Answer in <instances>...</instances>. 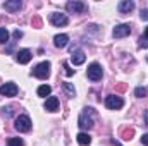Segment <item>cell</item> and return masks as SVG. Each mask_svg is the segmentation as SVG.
I'll return each instance as SVG.
<instances>
[{
    "instance_id": "7",
    "label": "cell",
    "mask_w": 148,
    "mask_h": 146,
    "mask_svg": "<svg viewBox=\"0 0 148 146\" xmlns=\"http://www.w3.org/2000/svg\"><path fill=\"white\" fill-rule=\"evenodd\" d=\"M50 21H52V24H53V26H57V28L66 26V24L69 23L67 16H66V14H62V12H53V14L50 16Z\"/></svg>"
},
{
    "instance_id": "18",
    "label": "cell",
    "mask_w": 148,
    "mask_h": 146,
    "mask_svg": "<svg viewBox=\"0 0 148 146\" xmlns=\"http://www.w3.org/2000/svg\"><path fill=\"white\" fill-rule=\"evenodd\" d=\"M50 93H52V88H50L48 84H41V86L38 88V96H45V98H47Z\"/></svg>"
},
{
    "instance_id": "13",
    "label": "cell",
    "mask_w": 148,
    "mask_h": 146,
    "mask_svg": "<svg viewBox=\"0 0 148 146\" xmlns=\"http://www.w3.org/2000/svg\"><path fill=\"white\" fill-rule=\"evenodd\" d=\"M21 7H23V2L21 0H9V2L3 3V9L9 10V12H17Z\"/></svg>"
},
{
    "instance_id": "5",
    "label": "cell",
    "mask_w": 148,
    "mask_h": 146,
    "mask_svg": "<svg viewBox=\"0 0 148 146\" xmlns=\"http://www.w3.org/2000/svg\"><path fill=\"white\" fill-rule=\"evenodd\" d=\"M105 105H107V108H110V110H119L124 107V100L121 96H117V95H109L105 98Z\"/></svg>"
},
{
    "instance_id": "15",
    "label": "cell",
    "mask_w": 148,
    "mask_h": 146,
    "mask_svg": "<svg viewBox=\"0 0 148 146\" xmlns=\"http://www.w3.org/2000/svg\"><path fill=\"white\" fill-rule=\"evenodd\" d=\"M67 41H69V36H67V35H57V36L53 38V43H55L57 48L67 46Z\"/></svg>"
},
{
    "instance_id": "22",
    "label": "cell",
    "mask_w": 148,
    "mask_h": 146,
    "mask_svg": "<svg viewBox=\"0 0 148 146\" xmlns=\"http://www.w3.org/2000/svg\"><path fill=\"white\" fill-rule=\"evenodd\" d=\"M134 95H136L138 98H143V96L147 95V88H143V86H138V88L134 89Z\"/></svg>"
},
{
    "instance_id": "4",
    "label": "cell",
    "mask_w": 148,
    "mask_h": 146,
    "mask_svg": "<svg viewBox=\"0 0 148 146\" xmlns=\"http://www.w3.org/2000/svg\"><path fill=\"white\" fill-rule=\"evenodd\" d=\"M66 9L69 10V12H73V14H83V12H86L88 10V5L84 3V2H79V0H71V2H67L66 3Z\"/></svg>"
},
{
    "instance_id": "19",
    "label": "cell",
    "mask_w": 148,
    "mask_h": 146,
    "mask_svg": "<svg viewBox=\"0 0 148 146\" xmlns=\"http://www.w3.org/2000/svg\"><path fill=\"white\" fill-rule=\"evenodd\" d=\"M7 145L9 146H24V141H23L21 138H10V139L7 141Z\"/></svg>"
},
{
    "instance_id": "23",
    "label": "cell",
    "mask_w": 148,
    "mask_h": 146,
    "mask_svg": "<svg viewBox=\"0 0 148 146\" xmlns=\"http://www.w3.org/2000/svg\"><path fill=\"white\" fill-rule=\"evenodd\" d=\"M138 45H140V48H148V38L147 36H141Z\"/></svg>"
},
{
    "instance_id": "25",
    "label": "cell",
    "mask_w": 148,
    "mask_h": 146,
    "mask_svg": "<svg viewBox=\"0 0 148 146\" xmlns=\"http://www.w3.org/2000/svg\"><path fill=\"white\" fill-rule=\"evenodd\" d=\"M64 69H66V76H73V74H74V71L69 67V64H67V62H64Z\"/></svg>"
},
{
    "instance_id": "31",
    "label": "cell",
    "mask_w": 148,
    "mask_h": 146,
    "mask_svg": "<svg viewBox=\"0 0 148 146\" xmlns=\"http://www.w3.org/2000/svg\"><path fill=\"white\" fill-rule=\"evenodd\" d=\"M145 36L148 38V28H147V29H145Z\"/></svg>"
},
{
    "instance_id": "2",
    "label": "cell",
    "mask_w": 148,
    "mask_h": 146,
    "mask_svg": "<svg viewBox=\"0 0 148 146\" xmlns=\"http://www.w3.org/2000/svg\"><path fill=\"white\" fill-rule=\"evenodd\" d=\"M14 127H16L19 132H28V131L31 129V119H29L28 115H19V117L16 119Z\"/></svg>"
},
{
    "instance_id": "10",
    "label": "cell",
    "mask_w": 148,
    "mask_h": 146,
    "mask_svg": "<svg viewBox=\"0 0 148 146\" xmlns=\"http://www.w3.org/2000/svg\"><path fill=\"white\" fill-rule=\"evenodd\" d=\"M31 50H28V48H24V50H19L17 53H16V60L19 62V64H28L29 60H31Z\"/></svg>"
},
{
    "instance_id": "3",
    "label": "cell",
    "mask_w": 148,
    "mask_h": 146,
    "mask_svg": "<svg viewBox=\"0 0 148 146\" xmlns=\"http://www.w3.org/2000/svg\"><path fill=\"white\" fill-rule=\"evenodd\" d=\"M33 76L38 79H47L50 76V62H41L33 69Z\"/></svg>"
},
{
    "instance_id": "8",
    "label": "cell",
    "mask_w": 148,
    "mask_h": 146,
    "mask_svg": "<svg viewBox=\"0 0 148 146\" xmlns=\"http://www.w3.org/2000/svg\"><path fill=\"white\" fill-rule=\"evenodd\" d=\"M17 91L19 89H17V86L14 83H5V84L0 86V95L2 96H16Z\"/></svg>"
},
{
    "instance_id": "26",
    "label": "cell",
    "mask_w": 148,
    "mask_h": 146,
    "mask_svg": "<svg viewBox=\"0 0 148 146\" xmlns=\"http://www.w3.org/2000/svg\"><path fill=\"white\" fill-rule=\"evenodd\" d=\"M140 16H141L143 21H148V9H141V14Z\"/></svg>"
},
{
    "instance_id": "29",
    "label": "cell",
    "mask_w": 148,
    "mask_h": 146,
    "mask_svg": "<svg viewBox=\"0 0 148 146\" xmlns=\"http://www.w3.org/2000/svg\"><path fill=\"white\" fill-rule=\"evenodd\" d=\"M143 115H145V126H148V110L143 113Z\"/></svg>"
},
{
    "instance_id": "17",
    "label": "cell",
    "mask_w": 148,
    "mask_h": 146,
    "mask_svg": "<svg viewBox=\"0 0 148 146\" xmlns=\"http://www.w3.org/2000/svg\"><path fill=\"white\" fill-rule=\"evenodd\" d=\"M62 88H64V91H66V95H67L69 98H74V96H76V89H74V86L71 83H64Z\"/></svg>"
},
{
    "instance_id": "24",
    "label": "cell",
    "mask_w": 148,
    "mask_h": 146,
    "mask_svg": "<svg viewBox=\"0 0 148 146\" xmlns=\"http://www.w3.org/2000/svg\"><path fill=\"white\" fill-rule=\"evenodd\" d=\"M2 115H3V117H10V115H12V108H10V107L5 108V107H3V108H2Z\"/></svg>"
},
{
    "instance_id": "28",
    "label": "cell",
    "mask_w": 148,
    "mask_h": 146,
    "mask_svg": "<svg viewBox=\"0 0 148 146\" xmlns=\"http://www.w3.org/2000/svg\"><path fill=\"white\" fill-rule=\"evenodd\" d=\"M21 36H23V31H19V29H16V31H14V38H16V40H19Z\"/></svg>"
},
{
    "instance_id": "12",
    "label": "cell",
    "mask_w": 148,
    "mask_h": 146,
    "mask_svg": "<svg viewBox=\"0 0 148 146\" xmlns=\"http://www.w3.org/2000/svg\"><path fill=\"white\" fill-rule=\"evenodd\" d=\"M45 110L48 112H57L59 110V98L57 96H48L45 102Z\"/></svg>"
},
{
    "instance_id": "27",
    "label": "cell",
    "mask_w": 148,
    "mask_h": 146,
    "mask_svg": "<svg viewBox=\"0 0 148 146\" xmlns=\"http://www.w3.org/2000/svg\"><path fill=\"white\" fill-rule=\"evenodd\" d=\"M141 143L145 146H148V134H143V136H141Z\"/></svg>"
},
{
    "instance_id": "6",
    "label": "cell",
    "mask_w": 148,
    "mask_h": 146,
    "mask_svg": "<svg viewBox=\"0 0 148 146\" xmlns=\"http://www.w3.org/2000/svg\"><path fill=\"white\" fill-rule=\"evenodd\" d=\"M102 76H103V71H102V65H100V64L93 62V64L88 67V79H91V81H100Z\"/></svg>"
},
{
    "instance_id": "21",
    "label": "cell",
    "mask_w": 148,
    "mask_h": 146,
    "mask_svg": "<svg viewBox=\"0 0 148 146\" xmlns=\"http://www.w3.org/2000/svg\"><path fill=\"white\" fill-rule=\"evenodd\" d=\"M133 134H134V129H124V131H122V139L129 141V139L133 138Z\"/></svg>"
},
{
    "instance_id": "9",
    "label": "cell",
    "mask_w": 148,
    "mask_h": 146,
    "mask_svg": "<svg viewBox=\"0 0 148 146\" xmlns=\"http://www.w3.org/2000/svg\"><path fill=\"white\" fill-rule=\"evenodd\" d=\"M114 38H124V36H129L131 35V28H129V24H119V26H115L114 28Z\"/></svg>"
},
{
    "instance_id": "1",
    "label": "cell",
    "mask_w": 148,
    "mask_h": 146,
    "mask_svg": "<svg viewBox=\"0 0 148 146\" xmlns=\"http://www.w3.org/2000/svg\"><path fill=\"white\" fill-rule=\"evenodd\" d=\"M93 108H84V112L79 115V119H77V126L81 127V129H91L93 127Z\"/></svg>"
},
{
    "instance_id": "11",
    "label": "cell",
    "mask_w": 148,
    "mask_h": 146,
    "mask_svg": "<svg viewBox=\"0 0 148 146\" xmlns=\"http://www.w3.org/2000/svg\"><path fill=\"white\" fill-rule=\"evenodd\" d=\"M117 9H119L121 14H129V12L134 9V2H133V0H122V2H119Z\"/></svg>"
},
{
    "instance_id": "16",
    "label": "cell",
    "mask_w": 148,
    "mask_h": 146,
    "mask_svg": "<svg viewBox=\"0 0 148 146\" xmlns=\"http://www.w3.org/2000/svg\"><path fill=\"white\" fill-rule=\"evenodd\" d=\"M76 139H77V143L81 146H90V143H91V136L86 134V132H79L76 136Z\"/></svg>"
},
{
    "instance_id": "20",
    "label": "cell",
    "mask_w": 148,
    "mask_h": 146,
    "mask_svg": "<svg viewBox=\"0 0 148 146\" xmlns=\"http://www.w3.org/2000/svg\"><path fill=\"white\" fill-rule=\"evenodd\" d=\"M9 41V31L5 28H0V43H7Z\"/></svg>"
},
{
    "instance_id": "14",
    "label": "cell",
    "mask_w": 148,
    "mask_h": 146,
    "mask_svg": "<svg viewBox=\"0 0 148 146\" xmlns=\"http://www.w3.org/2000/svg\"><path fill=\"white\" fill-rule=\"evenodd\" d=\"M84 52L83 50H73V55H71V62H73L74 65H81L83 62H84Z\"/></svg>"
},
{
    "instance_id": "30",
    "label": "cell",
    "mask_w": 148,
    "mask_h": 146,
    "mask_svg": "<svg viewBox=\"0 0 148 146\" xmlns=\"http://www.w3.org/2000/svg\"><path fill=\"white\" fill-rule=\"evenodd\" d=\"M117 89H119V91H124V89H126V86H124V84H119V88H117Z\"/></svg>"
}]
</instances>
